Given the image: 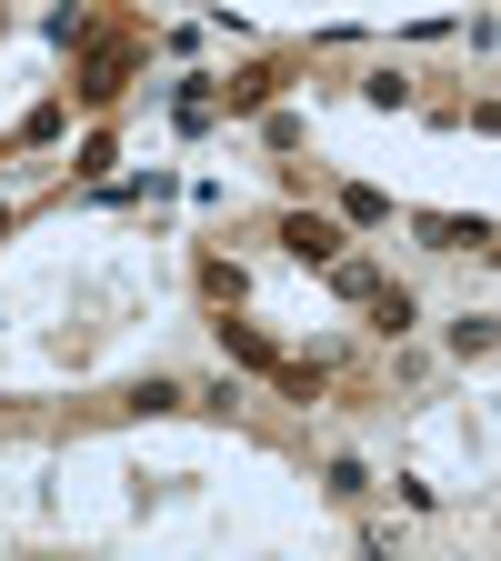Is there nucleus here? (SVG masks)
<instances>
[{"label":"nucleus","instance_id":"nucleus-4","mask_svg":"<svg viewBox=\"0 0 501 561\" xmlns=\"http://www.w3.org/2000/svg\"><path fill=\"white\" fill-rule=\"evenodd\" d=\"M452 351H462V362H481V351H491V311H462V321H452Z\"/></svg>","mask_w":501,"mask_h":561},{"label":"nucleus","instance_id":"nucleus-1","mask_svg":"<svg viewBox=\"0 0 501 561\" xmlns=\"http://www.w3.org/2000/svg\"><path fill=\"white\" fill-rule=\"evenodd\" d=\"M121 81H130V50L111 41V50L91 60V81H81V101H121Z\"/></svg>","mask_w":501,"mask_h":561},{"label":"nucleus","instance_id":"nucleus-3","mask_svg":"<svg viewBox=\"0 0 501 561\" xmlns=\"http://www.w3.org/2000/svg\"><path fill=\"white\" fill-rule=\"evenodd\" d=\"M221 351H231V362H251V371H271V362H281V351H271L261 331H241V321H221Z\"/></svg>","mask_w":501,"mask_h":561},{"label":"nucleus","instance_id":"nucleus-5","mask_svg":"<svg viewBox=\"0 0 501 561\" xmlns=\"http://www.w3.org/2000/svg\"><path fill=\"white\" fill-rule=\"evenodd\" d=\"M331 280H341V301H372V291H382V271H372V261H341Z\"/></svg>","mask_w":501,"mask_h":561},{"label":"nucleus","instance_id":"nucleus-2","mask_svg":"<svg viewBox=\"0 0 501 561\" xmlns=\"http://www.w3.org/2000/svg\"><path fill=\"white\" fill-rule=\"evenodd\" d=\"M281 241H292L301 261H341V231H331V221H292V231H281Z\"/></svg>","mask_w":501,"mask_h":561}]
</instances>
